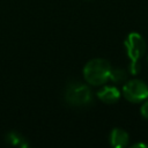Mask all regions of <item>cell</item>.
<instances>
[{
    "label": "cell",
    "mask_w": 148,
    "mask_h": 148,
    "mask_svg": "<svg viewBox=\"0 0 148 148\" xmlns=\"http://www.w3.org/2000/svg\"><path fill=\"white\" fill-rule=\"evenodd\" d=\"M111 68L110 62L105 59H91L84 65L83 77L86 82L91 86H102L109 81Z\"/></svg>",
    "instance_id": "obj_1"
},
{
    "label": "cell",
    "mask_w": 148,
    "mask_h": 148,
    "mask_svg": "<svg viewBox=\"0 0 148 148\" xmlns=\"http://www.w3.org/2000/svg\"><path fill=\"white\" fill-rule=\"evenodd\" d=\"M124 45L126 49V53L131 60L130 72L132 74H136L140 71L139 60L145 54V51H146V42L140 34L131 32L126 37Z\"/></svg>",
    "instance_id": "obj_2"
},
{
    "label": "cell",
    "mask_w": 148,
    "mask_h": 148,
    "mask_svg": "<svg viewBox=\"0 0 148 148\" xmlns=\"http://www.w3.org/2000/svg\"><path fill=\"white\" fill-rule=\"evenodd\" d=\"M65 99L72 106H87L92 102V92L87 84L72 81L65 89Z\"/></svg>",
    "instance_id": "obj_3"
},
{
    "label": "cell",
    "mask_w": 148,
    "mask_h": 148,
    "mask_svg": "<svg viewBox=\"0 0 148 148\" xmlns=\"http://www.w3.org/2000/svg\"><path fill=\"white\" fill-rule=\"evenodd\" d=\"M124 97L131 103H140L148 98V86L139 79L127 81L123 87Z\"/></svg>",
    "instance_id": "obj_4"
},
{
    "label": "cell",
    "mask_w": 148,
    "mask_h": 148,
    "mask_svg": "<svg viewBox=\"0 0 148 148\" xmlns=\"http://www.w3.org/2000/svg\"><path fill=\"white\" fill-rule=\"evenodd\" d=\"M97 97L106 104H113L119 101L120 98V91L114 86H105L101 90L97 91Z\"/></svg>",
    "instance_id": "obj_5"
},
{
    "label": "cell",
    "mask_w": 148,
    "mask_h": 148,
    "mask_svg": "<svg viewBox=\"0 0 148 148\" xmlns=\"http://www.w3.org/2000/svg\"><path fill=\"white\" fill-rule=\"evenodd\" d=\"M110 143L114 148H123L128 143V134L121 128H113L110 133Z\"/></svg>",
    "instance_id": "obj_6"
},
{
    "label": "cell",
    "mask_w": 148,
    "mask_h": 148,
    "mask_svg": "<svg viewBox=\"0 0 148 148\" xmlns=\"http://www.w3.org/2000/svg\"><path fill=\"white\" fill-rule=\"evenodd\" d=\"M6 141L12 145V146H15V147H21V148H27L29 147V142L28 140L18 132H15V131H12L9 133H7L6 135Z\"/></svg>",
    "instance_id": "obj_7"
},
{
    "label": "cell",
    "mask_w": 148,
    "mask_h": 148,
    "mask_svg": "<svg viewBox=\"0 0 148 148\" xmlns=\"http://www.w3.org/2000/svg\"><path fill=\"white\" fill-rule=\"evenodd\" d=\"M126 79L127 74L123 68H111L109 80H111L114 83H123L124 81H126Z\"/></svg>",
    "instance_id": "obj_8"
},
{
    "label": "cell",
    "mask_w": 148,
    "mask_h": 148,
    "mask_svg": "<svg viewBox=\"0 0 148 148\" xmlns=\"http://www.w3.org/2000/svg\"><path fill=\"white\" fill-rule=\"evenodd\" d=\"M140 112H141V116L146 119H148V99L141 105V109H140Z\"/></svg>",
    "instance_id": "obj_9"
},
{
    "label": "cell",
    "mask_w": 148,
    "mask_h": 148,
    "mask_svg": "<svg viewBox=\"0 0 148 148\" xmlns=\"http://www.w3.org/2000/svg\"><path fill=\"white\" fill-rule=\"evenodd\" d=\"M138 147H142V148H148V145H146V143H134L133 146H132V148H138Z\"/></svg>",
    "instance_id": "obj_10"
}]
</instances>
